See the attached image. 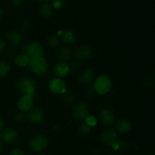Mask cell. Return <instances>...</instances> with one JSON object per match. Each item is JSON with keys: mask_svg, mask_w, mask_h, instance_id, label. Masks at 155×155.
<instances>
[{"mask_svg": "<svg viewBox=\"0 0 155 155\" xmlns=\"http://www.w3.org/2000/svg\"><path fill=\"white\" fill-rule=\"evenodd\" d=\"M29 69L34 75L41 77L48 72V64L43 57L30 58Z\"/></svg>", "mask_w": 155, "mask_h": 155, "instance_id": "7a4b0ae2", "label": "cell"}, {"mask_svg": "<svg viewBox=\"0 0 155 155\" xmlns=\"http://www.w3.org/2000/svg\"><path fill=\"white\" fill-rule=\"evenodd\" d=\"M95 91L94 90L93 87H87L86 89H85L84 92V95L86 98H93L94 96L95 95Z\"/></svg>", "mask_w": 155, "mask_h": 155, "instance_id": "f1b7e54d", "label": "cell"}, {"mask_svg": "<svg viewBox=\"0 0 155 155\" xmlns=\"http://www.w3.org/2000/svg\"><path fill=\"white\" fill-rule=\"evenodd\" d=\"M37 155H47V154H45V153H43V152H40V153H39V154H38Z\"/></svg>", "mask_w": 155, "mask_h": 155, "instance_id": "60d3db41", "label": "cell"}, {"mask_svg": "<svg viewBox=\"0 0 155 155\" xmlns=\"http://www.w3.org/2000/svg\"><path fill=\"white\" fill-rule=\"evenodd\" d=\"M95 73L93 70L87 68L82 71L78 77V82L82 86H89L93 81Z\"/></svg>", "mask_w": 155, "mask_h": 155, "instance_id": "5bb4252c", "label": "cell"}, {"mask_svg": "<svg viewBox=\"0 0 155 155\" xmlns=\"http://www.w3.org/2000/svg\"><path fill=\"white\" fill-rule=\"evenodd\" d=\"M39 12H40V14L43 17L48 18V17H50L52 15L53 8L51 5L48 4V3H45V4H43L41 6Z\"/></svg>", "mask_w": 155, "mask_h": 155, "instance_id": "44dd1931", "label": "cell"}, {"mask_svg": "<svg viewBox=\"0 0 155 155\" xmlns=\"http://www.w3.org/2000/svg\"><path fill=\"white\" fill-rule=\"evenodd\" d=\"M14 120H15V121L16 123L21 124V123H23L24 120H27V115L24 112L18 113L16 114H15V116H14Z\"/></svg>", "mask_w": 155, "mask_h": 155, "instance_id": "4316f807", "label": "cell"}, {"mask_svg": "<svg viewBox=\"0 0 155 155\" xmlns=\"http://www.w3.org/2000/svg\"><path fill=\"white\" fill-rule=\"evenodd\" d=\"M5 42H4V40L0 39V54L4 51L5 48Z\"/></svg>", "mask_w": 155, "mask_h": 155, "instance_id": "e575fe53", "label": "cell"}, {"mask_svg": "<svg viewBox=\"0 0 155 155\" xmlns=\"http://www.w3.org/2000/svg\"><path fill=\"white\" fill-rule=\"evenodd\" d=\"M22 54H26L30 58L43 57L44 48L42 45L38 42H33L31 43H26L21 47Z\"/></svg>", "mask_w": 155, "mask_h": 155, "instance_id": "5b68a950", "label": "cell"}, {"mask_svg": "<svg viewBox=\"0 0 155 155\" xmlns=\"http://www.w3.org/2000/svg\"><path fill=\"white\" fill-rule=\"evenodd\" d=\"M48 88L51 92L57 95H62L67 91L65 82L62 79L58 77H54L50 80L48 83Z\"/></svg>", "mask_w": 155, "mask_h": 155, "instance_id": "52a82bcc", "label": "cell"}, {"mask_svg": "<svg viewBox=\"0 0 155 155\" xmlns=\"http://www.w3.org/2000/svg\"><path fill=\"white\" fill-rule=\"evenodd\" d=\"M26 115H27V120H28L32 124H40L44 118V114L42 110L37 107L31 108L27 112V114H26Z\"/></svg>", "mask_w": 155, "mask_h": 155, "instance_id": "4fadbf2b", "label": "cell"}, {"mask_svg": "<svg viewBox=\"0 0 155 155\" xmlns=\"http://www.w3.org/2000/svg\"><path fill=\"white\" fill-rule=\"evenodd\" d=\"M11 70V65L5 61H0V77H5Z\"/></svg>", "mask_w": 155, "mask_h": 155, "instance_id": "603a6c76", "label": "cell"}, {"mask_svg": "<svg viewBox=\"0 0 155 155\" xmlns=\"http://www.w3.org/2000/svg\"><path fill=\"white\" fill-rule=\"evenodd\" d=\"M17 106L21 112H28L33 107V98L22 95L18 100Z\"/></svg>", "mask_w": 155, "mask_h": 155, "instance_id": "7c38bea8", "label": "cell"}, {"mask_svg": "<svg viewBox=\"0 0 155 155\" xmlns=\"http://www.w3.org/2000/svg\"><path fill=\"white\" fill-rule=\"evenodd\" d=\"M99 118L101 122L106 127H110L116 120V115L114 111L110 107L104 108L99 114Z\"/></svg>", "mask_w": 155, "mask_h": 155, "instance_id": "ba28073f", "label": "cell"}, {"mask_svg": "<svg viewBox=\"0 0 155 155\" xmlns=\"http://www.w3.org/2000/svg\"><path fill=\"white\" fill-rule=\"evenodd\" d=\"M1 139L4 142L8 144L13 143L17 139V133L15 130L7 128L2 131L1 134Z\"/></svg>", "mask_w": 155, "mask_h": 155, "instance_id": "ac0fdd59", "label": "cell"}, {"mask_svg": "<svg viewBox=\"0 0 155 155\" xmlns=\"http://www.w3.org/2000/svg\"><path fill=\"white\" fill-rule=\"evenodd\" d=\"M3 149H4V145H3L2 142H0V154L3 151Z\"/></svg>", "mask_w": 155, "mask_h": 155, "instance_id": "74e56055", "label": "cell"}, {"mask_svg": "<svg viewBox=\"0 0 155 155\" xmlns=\"http://www.w3.org/2000/svg\"><path fill=\"white\" fill-rule=\"evenodd\" d=\"M62 99L65 103L68 104H71L74 102L75 101V95L71 91H68V92H65L64 93L62 94Z\"/></svg>", "mask_w": 155, "mask_h": 155, "instance_id": "484cf974", "label": "cell"}, {"mask_svg": "<svg viewBox=\"0 0 155 155\" xmlns=\"http://www.w3.org/2000/svg\"><path fill=\"white\" fill-rule=\"evenodd\" d=\"M117 132L120 133H127L131 130L132 124L130 120L126 119V118H121L119 120L117 121L116 126H115Z\"/></svg>", "mask_w": 155, "mask_h": 155, "instance_id": "e0dca14e", "label": "cell"}, {"mask_svg": "<svg viewBox=\"0 0 155 155\" xmlns=\"http://www.w3.org/2000/svg\"><path fill=\"white\" fill-rule=\"evenodd\" d=\"M3 14H4V11H3L2 8L0 7V18L3 16Z\"/></svg>", "mask_w": 155, "mask_h": 155, "instance_id": "f35d334b", "label": "cell"}, {"mask_svg": "<svg viewBox=\"0 0 155 155\" xmlns=\"http://www.w3.org/2000/svg\"><path fill=\"white\" fill-rule=\"evenodd\" d=\"M89 106L86 102H79L73 109V116L77 120L83 121L89 116Z\"/></svg>", "mask_w": 155, "mask_h": 155, "instance_id": "8992f818", "label": "cell"}, {"mask_svg": "<svg viewBox=\"0 0 155 155\" xmlns=\"http://www.w3.org/2000/svg\"><path fill=\"white\" fill-rule=\"evenodd\" d=\"M112 87L111 80L104 74L99 75L94 82L93 89L97 94L104 95L108 93Z\"/></svg>", "mask_w": 155, "mask_h": 155, "instance_id": "3957f363", "label": "cell"}, {"mask_svg": "<svg viewBox=\"0 0 155 155\" xmlns=\"http://www.w3.org/2000/svg\"><path fill=\"white\" fill-rule=\"evenodd\" d=\"M11 1H12V3L13 4L14 6H15V7H20V6L23 5L24 0H11Z\"/></svg>", "mask_w": 155, "mask_h": 155, "instance_id": "836d02e7", "label": "cell"}, {"mask_svg": "<svg viewBox=\"0 0 155 155\" xmlns=\"http://www.w3.org/2000/svg\"><path fill=\"white\" fill-rule=\"evenodd\" d=\"M21 30H23V31H26V30H27L29 29V24H27V22H24L22 24H21Z\"/></svg>", "mask_w": 155, "mask_h": 155, "instance_id": "d590c367", "label": "cell"}, {"mask_svg": "<svg viewBox=\"0 0 155 155\" xmlns=\"http://www.w3.org/2000/svg\"><path fill=\"white\" fill-rule=\"evenodd\" d=\"M70 66V70H71V71H77L79 69H80V61L77 60H74V61L71 62V65H69Z\"/></svg>", "mask_w": 155, "mask_h": 155, "instance_id": "f546056e", "label": "cell"}, {"mask_svg": "<svg viewBox=\"0 0 155 155\" xmlns=\"http://www.w3.org/2000/svg\"><path fill=\"white\" fill-rule=\"evenodd\" d=\"M37 1H39V2H42V3H43V4H45V3L48 2L49 0H37Z\"/></svg>", "mask_w": 155, "mask_h": 155, "instance_id": "ab89813d", "label": "cell"}, {"mask_svg": "<svg viewBox=\"0 0 155 155\" xmlns=\"http://www.w3.org/2000/svg\"><path fill=\"white\" fill-rule=\"evenodd\" d=\"M112 147H114L115 150L123 153L126 152L129 149V144L126 141L121 140L119 142H116Z\"/></svg>", "mask_w": 155, "mask_h": 155, "instance_id": "d4e9b609", "label": "cell"}, {"mask_svg": "<svg viewBox=\"0 0 155 155\" xmlns=\"http://www.w3.org/2000/svg\"><path fill=\"white\" fill-rule=\"evenodd\" d=\"M72 51L68 47H62L58 49L57 51V58L60 60V61L67 62L71 60L72 57Z\"/></svg>", "mask_w": 155, "mask_h": 155, "instance_id": "d6986e66", "label": "cell"}, {"mask_svg": "<svg viewBox=\"0 0 155 155\" xmlns=\"http://www.w3.org/2000/svg\"><path fill=\"white\" fill-rule=\"evenodd\" d=\"M93 54L92 48L88 45H80L77 47L74 52V57L75 60L86 61L90 58Z\"/></svg>", "mask_w": 155, "mask_h": 155, "instance_id": "9c48e42d", "label": "cell"}, {"mask_svg": "<svg viewBox=\"0 0 155 155\" xmlns=\"http://www.w3.org/2000/svg\"><path fill=\"white\" fill-rule=\"evenodd\" d=\"M79 132L82 136H89L92 132V127L89 126L86 123H83L79 126Z\"/></svg>", "mask_w": 155, "mask_h": 155, "instance_id": "cb8c5ba5", "label": "cell"}, {"mask_svg": "<svg viewBox=\"0 0 155 155\" xmlns=\"http://www.w3.org/2000/svg\"><path fill=\"white\" fill-rule=\"evenodd\" d=\"M48 145V139L43 135H35L28 142L29 148L33 152L40 153L46 149Z\"/></svg>", "mask_w": 155, "mask_h": 155, "instance_id": "277c9868", "label": "cell"}, {"mask_svg": "<svg viewBox=\"0 0 155 155\" xmlns=\"http://www.w3.org/2000/svg\"><path fill=\"white\" fill-rule=\"evenodd\" d=\"M152 155H155V154H152Z\"/></svg>", "mask_w": 155, "mask_h": 155, "instance_id": "7bdbcfd3", "label": "cell"}, {"mask_svg": "<svg viewBox=\"0 0 155 155\" xmlns=\"http://www.w3.org/2000/svg\"><path fill=\"white\" fill-rule=\"evenodd\" d=\"M77 40V35L73 30H68L60 32V41L66 45L74 44Z\"/></svg>", "mask_w": 155, "mask_h": 155, "instance_id": "2e32d148", "label": "cell"}, {"mask_svg": "<svg viewBox=\"0 0 155 155\" xmlns=\"http://www.w3.org/2000/svg\"><path fill=\"white\" fill-rule=\"evenodd\" d=\"M109 155H114V154H109Z\"/></svg>", "mask_w": 155, "mask_h": 155, "instance_id": "b9f144b4", "label": "cell"}, {"mask_svg": "<svg viewBox=\"0 0 155 155\" xmlns=\"http://www.w3.org/2000/svg\"><path fill=\"white\" fill-rule=\"evenodd\" d=\"M18 90L24 95L34 97L36 93V83L33 78L29 77H21L16 83Z\"/></svg>", "mask_w": 155, "mask_h": 155, "instance_id": "6da1fadb", "label": "cell"}, {"mask_svg": "<svg viewBox=\"0 0 155 155\" xmlns=\"http://www.w3.org/2000/svg\"><path fill=\"white\" fill-rule=\"evenodd\" d=\"M3 127H4V120H3L2 118L0 117V131L2 130Z\"/></svg>", "mask_w": 155, "mask_h": 155, "instance_id": "8d00e7d4", "label": "cell"}, {"mask_svg": "<svg viewBox=\"0 0 155 155\" xmlns=\"http://www.w3.org/2000/svg\"><path fill=\"white\" fill-rule=\"evenodd\" d=\"M9 155H24V152L21 148H14L9 153Z\"/></svg>", "mask_w": 155, "mask_h": 155, "instance_id": "4dcf8cb0", "label": "cell"}, {"mask_svg": "<svg viewBox=\"0 0 155 155\" xmlns=\"http://www.w3.org/2000/svg\"><path fill=\"white\" fill-rule=\"evenodd\" d=\"M71 70L70 66L67 62L58 61L54 65L52 68V72L54 75L58 78H64L68 75Z\"/></svg>", "mask_w": 155, "mask_h": 155, "instance_id": "8fae6325", "label": "cell"}, {"mask_svg": "<svg viewBox=\"0 0 155 155\" xmlns=\"http://www.w3.org/2000/svg\"><path fill=\"white\" fill-rule=\"evenodd\" d=\"M117 135L112 130H106L101 133L100 136V142L107 146H113L117 142Z\"/></svg>", "mask_w": 155, "mask_h": 155, "instance_id": "30bf717a", "label": "cell"}, {"mask_svg": "<svg viewBox=\"0 0 155 155\" xmlns=\"http://www.w3.org/2000/svg\"><path fill=\"white\" fill-rule=\"evenodd\" d=\"M51 5L53 8L59 10L64 5V0H51Z\"/></svg>", "mask_w": 155, "mask_h": 155, "instance_id": "83f0119b", "label": "cell"}, {"mask_svg": "<svg viewBox=\"0 0 155 155\" xmlns=\"http://www.w3.org/2000/svg\"><path fill=\"white\" fill-rule=\"evenodd\" d=\"M47 45H48L49 48H55L60 44V39H59L58 36H57L56 35H51L48 38L46 41Z\"/></svg>", "mask_w": 155, "mask_h": 155, "instance_id": "7402d4cb", "label": "cell"}, {"mask_svg": "<svg viewBox=\"0 0 155 155\" xmlns=\"http://www.w3.org/2000/svg\"><path fill=\"white\" fill-rule=\"evenodd\" d=\"M86 123L87 124H89V126H91V127H93V126H95V124H96V120H95L93 117L89 116L87 117V119H86Z\"/></svg>", "mask_w": 155, "mask_h": 155, "instance_id": "d6a6232c", "label": "cell"}, {"mask_svg": "<svg viewBox=\"0 0 155 155\" xmlns=\"http://www.w3.org/2000/svg\"><path fill=\"white\" fill-rule=\"evenodd\" d=\"M154 80L153 77H148L145 80V85H146L148 87H151V86H154Z\"/></svg>", "mask_w": 155, "mask_h": 155, "instance_id": "1f68e13d", "label": "cell"}, {"mask_svg": "<svg viewBox=\"0 0 155 155\" xmlns=\"http://www.w3.org/2000/svg\"><path fill=\"white\" fill-rule=\"evenodd\" d=\"M29 61H30V57L24 54H18L15 58V64L19 68H26L28 66Z\"/></svg>", "mask_w": 155, "mask_h": 155, "instance_id": "ffe728a7", "label": "cell"}, {"mask_svg": "<svg viewBox=\"0 0 155 155\" xmlns=\"http://www.w3.org/2000/svg\"><path fill=\"white\" fill-rule=\"evenodd\" d=\"M6 37H7L8 41L12 44L13 46H18L21 45V42H22V35L20 32L15 30H11L6 34Z\"/></svg>", "mask_w": 155, "mask_h": 155, "instance_id": "9a60e30c", "label": "cell"}]
</instances>
